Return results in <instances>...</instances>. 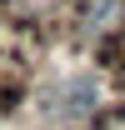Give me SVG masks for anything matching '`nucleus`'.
I'll return each instance as SVG.
<instances>
[{"label": "nucleus", "instance_id": "f257e3e1", "mask_svg": "<svg viewBox=\"0 0 125 130\" xmlns=\"http://www.w3.org/2000/svg\"><path fill=\"white\" fill-rule=\"evenodd\" d=\"M25 85L30 80L0 70V120H5V125H20V115H25Z\"/></svg>", "mask_w": 125, "mask_h": 130}, {"label": "nucleus", "instance_id": "f03ea898", "mask_svg": "<svg viewBox=\"0 0 125 130\" xmlns=\"http://www.w3.org/2000/svg\"><path fill=\"white\" fill-rule=\"evenodd\" d=\"M40 5H50V0H40Z\"/></svg>", "mask_w": 125, "mask_h": 130}]
</instances>
